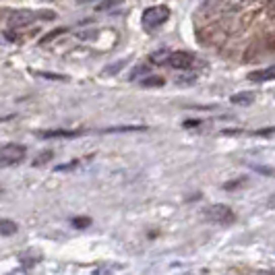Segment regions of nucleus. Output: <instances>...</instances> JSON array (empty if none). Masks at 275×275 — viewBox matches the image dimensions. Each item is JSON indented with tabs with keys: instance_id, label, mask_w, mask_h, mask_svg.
I'll list each match as a JSON object with an SVG mask.
<instances>
[{
	"instance_id": "412c9836",
	"label": "nucleus",
	"mask_w": 275,
	"mask_h": 275,
	"mask_svg": "<svg viewBox=\"0 0 275 275\" xmlns=\"http://www.w3.org/2000/svg\"><path fill=\"white\" fill-rule=\"evenodd\" d=\"M120 0H104V3L98 5V11H106V9H112L114 5H118Z\"/></svg>"
},
{
	"instance_id": "f3484780",
	"label": "nucleus",
	"mask_w": 275,
	"mask_h": 275,
	"mask_svg": "<svg viewBox=\"0 0 275 275\" xmlns=\"http://www.w3.org/2000/svg\"><path fill=\"white\" fill-rule=\"evenodd\" d=\"M73 225L79 227V230H85V227L91 225V219H89V217H75V219H73Z\"/></svg>"
},
{
	"instance_id": "f257e3e1",
	"label": "nucleus",
	"mask_w": 275,
	"mask_h": 275,
	"mask_svg": "<svg viewBox=\"0 0 275 275\" xmlns=\"http://www.w3.org/2000/svg\"><path fill=\"white\" fill-rule=\"evenodd\" d=\"M205 219H209L211 223L217 225H230L236 221V213L227 207V205H211V207L205 209Z\"/></svg>"
},
{
	"instance_id": "6e6552de",
	"label": "nucleus",
	"mask_w": 275,
	"mask_h": 275,
	"mask_svg": "<svg viewBox=\"0 0 275 275\" xmlns=\"http://www.w3.org/2000/svg\"><path fill=\"white\" fill-rule=\"evenodd\" d=\"M139 130H145L143 124H126V126H110V128H104V132L112 134V132H139Z\"/></svg>"
},
{
	"instance_id": "393cba45",
	"label": "nucleus",
	"mask_w": 275,
	"mask_h": 275,
	"mask_svg": "<svg viewBox=\"0 0 275 275\" xmlns=\"http://www.w3.org/2000/svg\"><path fill=\"white\" fill-rule=\"evenodd\" d=\"M240 185H244V180H242V178H240V180H236V182H227L225 189H234V187H240Z\"/></svg>"
},
{
	"instance_id": "39448f33",
	"label": "nucleus",
	"mask_w": 275,
	"mask_h": 275,
	"mask_svg": "<svg viewBox=\"0 0 275 275\" xmlns=\"http://www.w3.org/2000/svg\"><path fill=\"white\" fill-rule=\"evenodd\" d=\"M37 17H41V15H37L33 11H17L9 17V25L11 27H25L29 23H33Z\"/></svg>"
},
{
	"instance_id": "6ab92c4d",
	"label": "nucleus",
	"mask_w": 275,
	"mask_h": 275,
	"mask_svg": "<svg viewBox=\"0 0 275 275\" xmlns=\"http://www.w3.org/2000/svg\"><path fill=\"white\" fill-rule=\"evenodd\" d=\"M37 77H43V79H52V81H66V77L62 75H54V73H33Z\"/></svg>"
},
{
	"instance_id": "1a4fd4ad",
	"label": "nucleus",
	"mask_w": 275,
	"mask_h": 275,
	"mask_svg": "<svg viewBox=\"0 0 275 275\" xmlns=\"http://www.w3.org/2000/svg\"><path fill=\"white\" fill-rule=\"evenodd\" d=\"M253 102H255V94H253V91H244V94L232 96V104H236V106H248V104H253Z\"/></svg>"
},
{
	"instance_id": "bb28decb",
	"label": "nucleus",
	"mask_w": 275,
	"mask_h": 275,
	"mask_svg": "<svg viewBox=\"0 0 275 275\" xmlns=\"http://www.w3.org/2000/svg\"><path fill=\"white\" fill-rule=\"evenodd\" d=\"M267 207H271V209L275 207V193H273V195L269 197V201H267Z\"/></svg>"
},
{
	"instance_id": "4468645a",
	"label": "nucleus",
	"mask_w": 275,
	"mask_h": 275,
	"mask_svg": "<svg viewBox=\"0 0 275 275\" xmlns=\"http://www.w3.org/2000/svg\"><path fill=\"white\" fill-rule=\"evenodd\" d=\"M147 73H149V68L141 64V66H136V68H134V71L130 73V77H128V79H130V81H136V79H139V77H143V75H147Z\"/></svg>"
},
{
	"instance_id": "0eeeda50",
	"label": "nucleus",
	"mask_w": 275,
	"mask_h": 275,
	"mask_svg": "<svg viewBox=\"0 0 275 275\" xmlns=\"http://www.w3.org/2000/svg\"><path fill=\"white\" fill-rule=\"evenodd\" d=\"M81 132L79 130H45V132H39L41 139H73V136H79Z\"/></svg>"
},
{
	"instance_id": "7ed1b4c3",
	"label": "nucleus",
	"mask_w": 275,
	"mask_h": 275,
	"mask_svg": "<svg viewBox=\"0 0 275 275\" xmlns=\"http://www.w3.org/2000/svg\"><path fill=\"white\" fill-rule=\"evenodd\" d=\"M27 155V149L23 145L11 143V145H3L0 147V166H15L19 162H23Z\"/></svg>"
},
{
	"instance_id": "5701e85b",
	"label": "nucleus",
	"mask_w": 275,
	"mask_h": 275,
	"mask_svg": "<svg viewBox=\"0 0 275 275\" xmlns=\"http://www.w3.org/2000/svg\"><path fill=\"white\" fill-rule=\"evenodd\" d=\"M275 132V126H269V128H263V130H257L255 134L257 136H269V134H273Z\"/></svg>"
},
{
	"instance_id": "b1692460",
	"label": "nucleus",
	"mask_w": 275,
	"mask_h": 275,
	"mask_svg": "<svg viewBox=\"0 0 275 275\" xmlns=\"http://www.w3.org/2000/svg\"><path fill=\"white\" fill-rule=\"evenodd\" d=\"M96 35H98V31H94V29H91V31H85V33H79L81 39H89V37H96Z\"/></svg>"
},
{
	"instance_id": "ddd939ff",
	"label": "nucleus",
	"mask_w": 275,
	"mask_h": 275,
	"mask_svg": "<svg viewBox=\"0 0 275 275\" xmlns=\"http://www.w3.org/2000/svg\"><path fill=\"white\" fill-rule=\"evenodd\" d=\"M126 64V60H118L116 64H112V66H108V68H104V75H116L120 68Z\"/></svg>"
},
{
	"instance_id": "4be33fe9",
	"label": "nucleus",
	"mask_w": 275,
	"mask_h": 275,
	"mask_svg": "<svg viewBox=\"0 0 275 275\" xmlns=\"http://www.w3.org/2000/svg\"><path fill=\"white\" fill-rule=\"evenodd\" d=\"M77 164H79L77 159H73L71 164H66V166H56L54 170H56V172H66V170H73V168H77Z\"/></svg>"
},
{
	"instance_id": "9d476101",
	"label": "nucleus",
	"mask_w": 275,
	"mask_h": 275,
	"mask_svg": "<svg viewBox=\"0 0 275 275\" xmlns=\"http://www.w3.org/2000/svg\"><path fill=\"white\" fill-rule=\"evenodd\" d=\"M17 232V223L11 221V219H0V234H5V236H11Z\"/></svg>"
},
{
	"instance_id": "2eb2a0df",
	"label": "nucleus",
	"mask_w": 275,
	"mask_h": 275,
	"mask_svg": "<svg viewBox=\"0 0 275 275\" xmlns=\"http://www.w3.org/2000/svg\"><path fill=\"white\" fill-rule=\"evenodd\" d=\"M250 168L263 176H275V168H265V166H257V164H250Z\"/></svg>"
},
{
	"instance_id": "423d86ee",
	"label": "nucleus",
	"mask_w": 275,
	"mask_h": 275,
	"mask_svg": "<svg viewBox=\"0 0 275 275\" xmlns=\"http://www.w3.org/2000/svg\"><path fill=\"white\" fill-rule=\"evenodd\" d=\"M250 81L255 83H265V81H273L275 79V64L273 66H267V68H261V71H253L248 75Z\"/></svg>"
},
{
	"instance_id": "20e7f679",
	"label": "nucleus",
	"mask_w": 275,
	"mask_h": 275,
	"mask_svg": "<svg viewBox=\"0 0 275 275\" xmlns=\"http://www.w3.org/2000/svg\"><path fill=\"white\" fill-rule=\"evenodd\" d=\"M166 64L172 68H178V71H189L195 64V56L191 52H170Z\"/></svg>"
},
{
	"instance_id": "9b49d317",
	"label": "nucleus",
	"mask_w": 275,
	"mask_h": 275,
	"mask_svg": "<svg viewBox=\"0 0 275 275\" xmlns=\"http://www.w3.org/2000/svg\"><path fill=\"white\" fill-rule=\"evenodd\" d=\"M168 56H170L168 50H159V52H153V54L149 56V60H151L153 64H166V62H168Z\"/></svg>"
},
{
	"instance_id": "dca6fc26",
	"label": "nucleus",
	"mask_w": 275,
	"mask_h": 275,
	"mask_svg": "<svg viewBox=\"0 0 275 275\" xmlns=\"http://www.w3.org/2000/svg\"><path fill=\"white\" fill-rule=\"evenodd\" d=\"M64 31H66V29H64V27H60V29H56V31H52V33H48V35H43L39 43H41V45H45V43H48V41H52L54 37H58V35H62Z\"/></svg>"
},
{
	"instance_id": "f8f14e48",
	"label": "nucleus",
	"mask_w": 275,
	"mask_h": 275,
	"mask_svg": "<svg viewBox=\"0 0 275 275\" xmlns=\"http://www.w3.org/2000/svg\"><path fill=\"white\" fill-rule=\"evenodd\" d=\"M141 85H143V87H162V85H164V79H162V77H147V79L141 81Z\"/></svg>"
},
{
	"instance_id": "f03ea898",
	"label": "nucleus",
	"mask_w": 275,
	"mask_h": 275,
	"mask_svg": "<svg viewBox=\"0 0 275 275\" xmlns=\"http://www.w3.org/2000/svg\"><path fill=\"white\" fill-rule=\"evenodd\" d=\"M170 17V9L164 7V5H159V7H149L143 17H141V23H143V27L145 29H153V27H159L162 23H166Z\"/></svg>"
},
{
	"instance_id": "a211bd4d",
	"label": "nucleus",
	"mask_w": 275,
	"mask_h": 275,
	"mask_svg": "<svg viewBox=\"0 0 275 275\" xmlns=\"http://www.w3.org/2000/svg\"><path fill=\"white\" fill-rule=\"evenodd\" d=\"M48 159H52V151H45V153H39L37 157H35V162H33V166H41V164H45Z\"/></svg>"
},
{
	"instance_id": "aec40b11",
	"label": "nucleus",
	"mask_w": 275,
	"mask_h": 275,
	"mask_svg": "<svg viewBox=\"0 0 275 275\" xmlns=\"http://www.w3.org/2000/svg\"><path fill=\"white\" fill-rule=\"evenodd\" d=\"M37 261H39V255H35V257H31V255H29V257H27V255H21V263H23V265H35Z\"/></svg>"
},
{
	"instance_id": "a878e982",
	"label": "nucleus",
	"mask_w": 275,
	"mask_h": 275,
	"mask_svg": "<svg viewBox=\"0 0 275 275\" xmlns=\"http://www.w3.org/2000/svg\"><path fill=\"white\" fill-rule=\"evenodd\" d=\"M199 124H201V120H187V122H185V126H187V128H191V126H199Z\"/></svg>"
}]
</instances>
